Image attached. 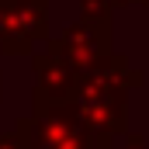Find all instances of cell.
I'll use <instances>...</instances> for the list:
<instances>
[{
  "mask_svg": "<svg viewBox=\"0 0 149 149\" xmlns=\"http://www.w3.org/2000/svg\"><path fill=\"white\" fill-rule=\"evenodd\" d=\"M14 128L31 142V149H111L114 139H94L73 104H31V111L14 121Z\"/></svg>",
  "mask_w": 149,
  "mask_h": 149,
  "instance_id": "1",
  "label": "cell"
},
{
  "mask_svg": "<svg viewBox=\"0 0 149 149\" xmlns=\"http://www.w3.org/2000/svg\"><path fill=\"white\" fill-rule=\"evenodd\" d=\"M111 21H90V17H80L73 21L63 35L49 38L45 49H52L76 76L80 73H90L97 66H104L111 59Z\"/></svg>",
  "mask_w": 149,
  "mask_h": 149,
  "instance_id": "2",
  "label": "cell"
},
{
  "mask_svg": "<svg viewBox=\"0 0 149 149\" xmlns=\"http://www.w3.org/2000/svg\"><path fill=\"white\" fill-rule=\"evenodd\" d=\"M49 0H0V52L31 56L49 42Z\"/></svg>",
  "mask_w": 149,
  "mask_h": 149,
  "instance_id": "3",
  "label": "cell"
},
{
  "mask_svg": "<svg viewBox=\"0 0 149 149\" xmlns=\"http://www.w3.org/2000/svg\"><path fill=\"white\" fill-rule=\"evenodd\" d=\"M142 83H146V73L142 70H135L125 56H111L104 66L76 76L70 104L73 101H125L128 104V94L139 90Z\"/></svg>",
  "mask_w": 149,
  "mask_h": 149,
  "instance_id": "4",
  "label": "cell"
},
{
  "mask_svg": "<svg viewBox=\"0 0 149 149\" xmlns=\"http://www.w3.org/2000/svg\"><path fill=\"white\" fill-rule=\"evenodd\" d=\"M31 76H35L31 104H70L76 73L52 52V49H42V52L31 56Z\"/></svg>",
  "mask_w": 149,
  "mask_h": 149,
  "instance_id": "5",
  "label": "cell"
},
{
  "mask_svg": "<svg viewBox=\"0 0 149 149\" xmlns=\"http://www.w3.org/2000/svg\"><path fill=\"white\" fill-rule=\"evenodd\" d=\"M73 111L94 139H118L128 132L125 101H73Z\"/></svg>",
  "mask_w": 149,
  "mask_h": 149,
  "instance_id": "6",
  "label": "cell"
},
{
  "mask_svg": "<svg viewBox=\"0 0 149 149\" xmlns=\"http://www.w3.org/2000/svg\"><path fill=\"white\" fill-rule=\"evenodd\" d=\"M114 3L111 0H80V17H90V21H111Z\"/></svg>",
  "mask_w": 149,
  "mask_h": 149,
  "instance_id": "7",
  "label": "cell"
},
{
  "mask_svg": "<svg viewBox=\"0 0 149 149\" xmlns=\"http://www.w3.org/2000/svg\"><path fill=\"white\" fill-rule=\"evenodd\" d=\"M0 149H31V142L14 128V132H0Z\"/></svg>",
  "mask_w": 149,
  "mask_h": 149,
  "instance_id": "8",
  "label": "cell"
},
{
  "mask_svg": "<svg viewBox=\"0 0 149 149\" xmlns=\"http://www.w3.org/2000/svg\"><path fill=\"white\" fill-rule=\"evenodd\" d=\"M111 149H146V142H142V135H139V132H135V135H132V132H125V135H118V139H114Z\"/></svg>",
  "mask_w": 149,
  "mask_h": 149,
  "instance_id": "9",
  "label": "cell"
},
{
  "mask_svg": "<svg viewBox=\"0 0 149 149\" xmlns=\"http://www.w3.org/2000/svg\"><path fill=\"white\" fill-rule=\"evenodd\" d=\"M114 3V10H118V7H132V3H139V7H149V0H111Z\"/></svg>",
  "mask_w": 149,
  "mask_h": 149,
  "instance_id": "10",
  "label": "cell"
},
{
  "mask_svg": "<svg viewBox=\"0 0 149 149\" xmlns=\"http://www.w3.org/2000/svg\"><path fill=\"white\" fill-rule=\"evenodd\" d=\"M0 101H3V76H0Z\"/></svg>",
  "mask_w": 149,
  "mask_h": 149,
  "instance_id": "11",
  "label": "cell"
}]
</instances>
